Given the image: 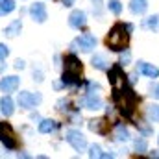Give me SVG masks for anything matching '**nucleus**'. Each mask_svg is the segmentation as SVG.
<instances>
[{"mask_svg":"<svg viewBox=\"0 0 159 159\" xmlns=\"http://www.w3.org/2000/svg\"><path fill=\"white\" fill-rule=\"evenodd\" d=\"M129 30H131V26L115 24V26H113V30L109 32L107 39H106V44H107L111 50H115V52L124 50V48L128 46V41H129V35H128V32H129Z\"/></svg>","mask_w":159,"mask_h":159,"instance_id":"obj_1","label":"nucleus"},{"mask_svg":"<svg viewBox=\"0 0 159 159\" xmlns=\"http://www.w3.org/2000/svg\"><path fill=\"white\" fill-rule=\"evenodd\" d=\"M80 74H81V63L76 56H67L65 57V70H63V83L67 85H76L80 83Z\"/></svg>","mask_w":159,"mask_h":159,"instance_id":"obj_2","label":"nucleus"},{"mask_svg":"<svg viewBox=\"0 0 159 159\" xmlns=\"http://www.w3.org/2000/svg\"><path fill=\"white\" fill-rule=\"evenodd\" d=\"M115 100H117V107H120V111L124 115H131V111L135 107V102H137L131 89H128V87L122 89V91L115 89Z\"/></svg>","mask_w":159,"mask_h":159,"instance_id":"obj_3","label":"nucleus"},{"mask_svg":"<svg viewBox=\"0 0 159 159\" xmlns=\"http://www.w3.org/2000/svg\"><path fill=\"white\" fill-rule=\"evenodd\" d=\"M0 141L6 144V148H15L17 141H15V131L7 122H0Z\"/></svg>","mask_w":159,"mask_h":159,"instance_id":"obj_4","label":"nucleus"},{"mask_svg":"<svg viewBox=\"0 0 159 159\" xmlns=\"http://www.w3.org/2000/svg\"><path fill=\"white\" fill-rule=\"evenodd\" d=\"M76 46H80V50H81V52H91V50L96 46V39H94V35L85 34V35L78 37V39L70 44V48H72V50H78Z\"/></svg>","mask_w":159,"mask_h":159,"instance_id":"obj_5","label":"nucleus"},{"mask_svg":"<svg viewBox=\"0 0 159 159\" xmlns=\"http://www.w3.org/2000/svg\"><path fill=\"white\" fill-rule=\"evenodd\" d=\"M67 143H69L74 150H78V152H81V150L87 146L85 137H83L80 131H76V129H69V131H67Z\"/></svg>","mask_w":159,"mask_h":159,"instance_id":"obj_6","label":"nucleus"},{"mask_svg":"<svg viewBox=\"0 0 159 159\" xmlns=\"http://www.w3.org/2000/svg\"><path fill=\"white\" fill-rule=\"evenodd\" d=\"M39 102H41V94L39 93H28V91L19 93V106H20V107L30 109V107H34V106L39 104Z\"/></svg>","mask_w":159,"mask_h":159,"instance_id":"obj_7","label":"nucleus"},{"mask_svg":"<svg viewBox=\"0 0 159 159\" xmlns=\"http://www.w3.org/2000/svg\"><path fill=\"white\" fill-rule=\"evenodd\" d=\"M30 15H32V19H34L35 22H44V20H46V7H44V4H41V2L32 4Z\"/></svg>","mask_w":159,"mask_h":159,"instance_id":"obj_8","label":"nucleus"},{"mask_svg":"<svg viewBox=\"0 0 159 159\" xmlns=\"http://www.w3.org/2000/svg\"><path fill=\"white\" fill-rule=\"evenodd\" d=\"M109 81L113 83V87H115V89L124 87V74H122L120 65H115V67L109 70Z\"/></svg>","mask_w":159,"mask_h":159,"instance_id":"obj_9","label":"nucleus"},{"mask_svg":"<svg viewBox=\"0 0 159 159\" xmlns=\"http://www.w3.org/2000/svg\"><path fill=\"white\" fill-rule=\"evenodd\" d=\"M137 70H139L141 74L148 76V78H157L159 76L157 67H154V65H150V63H144V61H139V63H137Z\"/></svg>","mask_w":159,"mask_h":159,"instance_id":"obj_10","label":"nucleus"},{"mask_svg":"<svg viewBox=\"0 0 159 159\" xmlns=\"http://www.w3.org/2000/svg\"><path fill=\"white\" fill-rule=\"evenodd\" d=\"M17 87H19L17 76H7V78H2V81H0V89L4 93H13V91H17Z\"/></svg>","mask_w":159,"mask_h":159,"instance_id":"obj_11","label":"nucleus"},{"mask_svg":"<svg viewBox=\"0 0 159 159\" xmlns=\"http://www.w3.org/2000/svg\"><path fill=\"white\" fill-rule=\"evenodd\" d=\"M69 24L72 26V28H81V26H85V13L83 11H72L70 13V17H69Z\"/></svg>","mask_w":159,"mask_h":159,"instance_id":"obj_12","label":"nucleus"},{"mask_svg":"<svg viewBox=\"0 0 159 159\" xmlns=\"http://www.w3.org/2000/svg\"><path fill=\"white\" fill-rule=\"evenodd\" d=\"M83 104H85L87 109H100V107H102V100H100V96H98L96 93H89V94L85 96Z\"/></svg>","mask_w":159,"mask_h":159,"instance_id":"obj_13","label":"nucleus"},{"mask_svg":"<svg viewBox=\"0 0 159 159\" xmlns=\"http://www.w3.org/2000/svg\"><path fill=\"white\" fill-rule=\"evenodd\" d=\"M146 7H148V2L146 0H131L129 2V9L135 15H143L146 11Z\"/></svg>","mask_w":159,"mask_h":159,"instance_id":"obj_14","label":"nucleus"},{"mask_svg":"<svg viewBox=\"0 0 159 159\" xmlns=\"http://www.w3.org/2000/svg\"><path fill=\"white\" fill-rule=\"evenodd\" d=\"M0 109H2V113H4L6 117H11L13 111H15V107H13V100H11L9 96H4V98L0 100Z\"/></svg>","mask_w":159,"mask_h":159,"instance_id":"obj_15","label":"nucleus"},{"mask_svg":"<svg viewBox=\"0 0 159 159\" xmlns=\"http://www.w3.org/2000/svg\"><path fill=\"white\" fill-rule=\"evenodd\" d=\"M20 28H22L20 20H13V22L4 30V34H6V37H17V35L20 34Z\"/></svg>","mask_w":159,"mask_h":159,"instance_id":"obj_16","label":"nucleus"},{"mask_svg":"<svg viewBox=\"0 0 159 159\" xmlns=\"http://www.w3.org/2000/svg\"><path fill=\"white\" fill-rule=\"evenodd\" d=\"M91 63H93V67L98 69V70H106V69H107V61H106V57H104L102 54H94L93 59H91Z\"/></svg>","mask_w":159,"mask_h":159,"instance_id":"obj_17","label":"nucleus"},{"mask_svg":"<svg viewBox=\"0 0 159 159\" xmlns=\"http://www.w3.org/2000/svg\"><path fill=\"white\" fill-rule=\"evenodd\" d=\"M89 128H91L93 131H98V133H106V131H107V122H106L104 119L93 120V122L89 124Z\"/></svg>","mask_w":159,"mask_h":159,"instance_id":"obj_18","label":"nucleus"},{"mask_svg":"<svg viewBox=\"0 0 159 159\" xmlns=\"http://www.w3.org/2000/svg\"><path fill=\"white\" fill-rule=\"evenodd\" d=\"M13 9H15V2H13V0H2V2H0V15L11 13Z\"/></svg>","mask_w":159,"mask_h":159,"instance_id":"obj_19","label":"nucleus"},{"mask_svg":"<svg viewBox=\"0 0 159 159\" xmlns=\"http://www.w3.org/2000/svg\"><path fill=\"white\" fill-rule=\"evenodd\" d=\"M148 119L152 120V122H159V106L157 104L148 106Z\"/></svg>","mask_w":159,"mask_h":159,"instance_id":"obj_20","label":"nucleus"},{"mask_svg":"<svg viewBox=\"0 0 159 159\" xmlns=\"http://www.w3.org/2000/svg\"><path fill=\"white\" fill-rule=\"evenodd\" d=\"M54 128H56L54 120H43V122L39 124V131L41 133H50V131H54Z\"/></svg>","mask_w":159,"mask_h":159,"instance_id":"obj_21","label":"nucleus"},{"mask_svg":"<svg viewBox=\"0 0 159 159\" xmlns=\"http://www.w3.org/2000/svg\"><path fill=\"white\" fill-rule=\"evenodd\" d=\"M115 135H117V141H128V139H129V131H128L124 126H117Z\"/></svg>","mask_w":159,"mask_h":159,"instance_id":"obj_22","label":"nucleus"},{"mask_svg":"<svg viewBox=\"0 0 159 159\" xmlns=\"http://www.w3.org/2000/svg\"><path fill=\"white\" fill-rule=\"evenodd\" d=\"M146 26H148L150 30H159V15L148 17V19H146Z\"/></svg>","mask_w":159,"mask_h":159,"instance_id":"obj_23","label":"nucleus"},{"mask_svg":"<svg viewBox=\"0 0 159 159\" xmlns=\"http://www.w3.org/2000/svg\"><path fill=\"white\" fill-rule=\"evenodd\" d=\"M109 9H111V11H113L115 15H119L120 9H122V6H120L119 0H109Z\"/></svg>","mask_w":159,"mask_h":159,"instance_id":"obj_24","label":"nucleus"},{"mask_svg":"<svg viewBox=\"0 0 159 159\" xmlns=\"http://www.w3.org/2000/svg\"><path fill=\"white\" fill-rule=\"evenodd\" d=\"M89 156H91V157H102V150H100V146H98V144H93Z\"/></svg>","mask_w":159,"mask_h":159,"instance_id":"obj_25","label":"nucleus"},{"mask_svg":"<svg viewBox=\"0 0 159 159\" xmlns=\"http://www.w3.org/2000/svg\"><path fill=\"white\" fill-rule=\"evenodd\" d=\"M93 11L96 15H102V0H93Z\"/></svg>","mask_w":159,"mask_h":159,"instance_id":"obj_26","label":"nucleus"},{"mask_svg":"<svg viewBox=\"0 0 159 159\" xmlns=\"http://www.w3.org/2000/svg\"><path fill=\"white\" fill-rule=\"evenodd\" d=\"M135 148H137L139 152H144V150H146V141H144V139H137V141H135Z\"/></svg>","mask_w":159,"mask_h":159,"instance_id":"obj_27","label":"nucleus"},{"mask_svg":"<svg viewBox=\"0 0 159 159\" xmlns=\"http://www.w3.org/2000/svg\"><path fill=\"white\" fill-rule=\"evenodd\" d=\"M129 59H131V54L126 50V52L120 56V65H128V63H129Z\"/></svg>","mask_w":159,"mask_h":159,"instance_id":"obj_28","label":"nucleus"},{"mask_svg":"<svg viewBox=\"0 0 159 159\" xmlns=\"http://www.w3.org/2000/svg\"><path fill=\"white\" fill-rule=\"evenodd\" d=\"M150 94H152L154 98H159V83H152V87H150Z\"/></svg>","mask_w":159,"mask_h":159,"instance_id":"obj_29","label":"nucleus"},{"mask_svg":"<svg viewBox=\"0 0 159 159\" xmlns=\"http://www.w3.org/2000/svg\"><path fill=\"white\" fill-rule=\"evenodd\" d=\"M7 54H9V48L6 44H0V59H6Z\"/></svg>","mask_w":159,"mask_h":159,"instance_id":"obj_30","label":"nucleus"},{"mask_svg":"<svg viewBox=\"0 0 159 159\" xmlns=\"http://www.w3.org/2000/svg\"><path fill=\"white\" fill-rule=\"evenodd\" d=\"M100 91V85L96 83H89V93H98Z\"/></svg>","mask_w":159,"mask_h":159,"instance_id":"obj_31","label":"nucleus"},{"mask_svg":"<svg viewBox=\"0 0 159 159\" xmlns=\"http://www.w3.org/2000/svg\"><path fill=\"white\" fill-rule=\"evenodd\" d=\"M15 69H24V61L22 59H17L15 61Z\"/></svg>","mask_w":159,"mask_h":159,"instance_id":"obj_32","label":"nucleus"},{"mask_svg":"<svg viewBox=\"0 0 159 159\" xmlns=\"http://www.w3.org/2000/svg\"><path fill=\"white\" fill-rule=\"evenodd\" d=\"M63 4H65V6H72V4H74V0H63Z\"/></svg>","mask_w":159,"mask_h":159,"instance_id":"obj_33","label":"nucleus"},{"mask_svg":"<svg viewBox=\"0 0 159 159\" xmlns=\"http://www.w3.org/2000/svg\"><path fill=\"white\" fill-rule=\"evenodd\" d=\"M4 59H0V72H2V69H4V63H2Z\"/></svg>","mask_w":159,"mask_h":159,"instance_id":"obj_34","label":"nucleus"}]
</instances>
